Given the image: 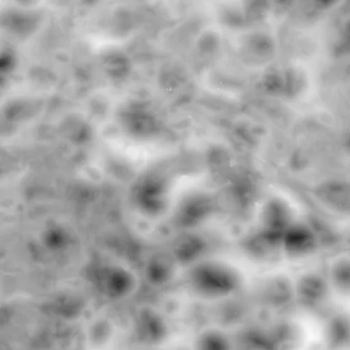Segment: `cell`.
I'll return each mask as SVG.
<instances>
[{
  "label": "cell",
  "mask_w": 350,
  "mask_h": 350,
  "mask_svg": "<svg viewBox=\"0 0 350 350\" xmlns=\"http://www.w3.org/2000/svg\"><path fill=\"white\" fill-rule=\"evenodd\" d=\"M194 350H233L230 340L221 332L208 329L198 336Z\"/></svg>",
  "instance_id": "6da1fadb"
}]
</instances>
